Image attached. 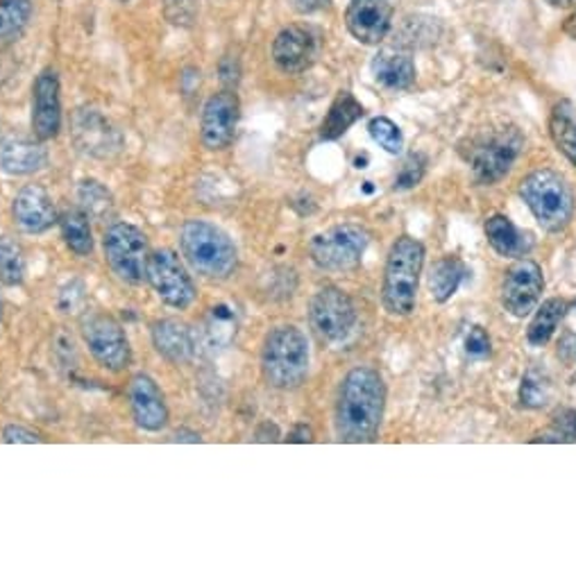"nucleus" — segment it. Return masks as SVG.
Masks as SVG:
<instances>
[{
    "mask_svg": "<svg viewBox=\"0 0 576 578\" xmlns=\"http://www.w3.org/2000/svg\"><path fill=\"white\" fill-rule=\"evenodd\" d=\"M386 386L372 368H355L340 384L336 401V436L343 443H372L384 418Z\"/></svg>",
    "mask_w": 576,
    "mask_h": 578,
    "instance_id": "obj_1",
    "label": "nucleus"
},
{
    "mask_svg": "<svg viewBox=\"0 0 576 578\" xmlns=\"http://www.w3.org/2000/svg\"><path fill=\"white\" fill-rule=\"evenodd\" d=\"M180 250L187 264L205 279H227L237 270L239 252L225 231L209 220H187L180 229Z\"/></svg>",
    "mask_w": 576,
    "mask_h": 578,
    "instance_id": "obj_2",
    "label": "nucleus"
},
{
    "mask_svg": "<svg viewBox=\"0 0 576 578\" xmlns=\"http://www.w3.org/2000/svg\"><path fill=\"white\" fill-rule=\"evenodd\" d=\"M424 266V248L411 237H401L393 243L384 270L382 302L391 315L405 317L416 309L420 273Z\"/></svg>",
    "mask_w": 576,
    "mask_h": 578,
    "instance_id": "obj_3",
    "label": "nucleus"
},
{
    "mask_svg": "<svg viewBox=\"0 0 576 578\" xmlns=\"http://www.w3.org/2000/svg\"><path fill=\"white\" fill-rule=\"evenodd\" d=\"M309 361V342L298 327L284 325L266 336L262 350V372L273 388H298L307 380Z\"/></svg>",
    "mask_w": 576,
    "mask_h": 578,
    "instance_id": "obj_4",
    "label": "nucleus"
},
{
    "mask_svg": "<svg viewBox=\"0 0 576 578\" xmlns=\"http://www.w3.org/2000/svg\"><path fill=\"white\" fill-rule=\"evenodd\" d=\"M520 195L547 231H561L569 225L574 214V195L561 172L540 168L527 176L520 184Z\"/></svg>",
    "mask_w": 576,
    "mask_h": 578,
    "instance_id": "obj_5",
    "label": "nucleus"
},
{
    "mask_svg": "<svg viewBox=\"0 0 576 578\" xmlns=\"http://www.w3.org/2000/svg\"><path fill=\"white\" fill-rule=\"evenodd\" d=\"M105 258L121 281L141 286L148 281L151 245L148 237L132 222H111L103 237Z\"/></svg>",
    "mask_w": 576,
    "mask_h": 578,
    "instance_id": "obj_6",
    "label": "nucleus"
},
{
    "mask_svg": "<svg viewBox=\"0 0 576 578\" xmlns=\"http://www.w3.org/2000/svg\"><path fill=\"white\" fill-rule=\"evenodd\" d=\"M370 234L359 225H336L315 234L309 243L311 262L321 270L340 273L361 264Z\"/></svg>",
    "mask_w": 576,
    "mask_h": 578,
    "instance_id": "obj_7",
    "label": "nucleus"
},
{
    "mask_svg": "<svg viewBox=\"0 0 576 578\" xmlns=\"http://www.w3.org/2000/svg\"><path fill=\"white\" fill-rule=\"evenodd\" d=\"M82 338L89 347L92 357L107 370L121 372L132 361L130 340L123 325L107 313H86L80 323Z\"/></svg>",
    "mask_w": 576,
    "mask_h": 578,
    "instance_id": "obj_8",
    "label": "nucleus"
},
{
    "mask_svg": "<svg viewBox=\"0 0 576 578\" xmlns=\"http://www.w3.org/2000/svg\"><path fill=\"white\" fill-rule=\"evenodd\" d=\"M148 284L157 298L170 309H189L195 302V284L187 273L180 256L172 250L151 252Z\"/></svg>",
    "mask_w": 576,
    "mask_h": 578,
    "instance_id": "obj_9",
    "label": "nucleus"
},
{
    "mask_svg": "<svg viewBox=\"0 0 576 578\" xmlns=\"http://www.w3.org/2000/svg\"><path fill=\"white\" fill-rule=\"evenodd\" d=\"M71 134L77 150L94 159L117 157L125 146L121 130L94 107H80L73 113Z\"/></svg>",
    "mask_w": 576,
    "mask_h": 578,
    "instance_id": "obj_10",
    "label": "nucleus"
},
{
    "mask_svg": "<svg viewBox=\"0 0 576 578\" xmlns=\"http://www.w3.org/2000/svg\"><path fill=\"white\" fill-rule=\"evenodd\" d=\"M309 321L313 332L327 342H340L348 338L357 323L352 300L336 286H325L313 296L309 304Z\"/></svg>",
    "mask_w": 576,
    "mask_h": 578,
    "instance_id": "obj_11",
    "label": "nucleus"
},
{
    "mask_svg": "<svg viewBox=\"0 0 576 578\" xmlns=\"http://www.w3.org/2000/svg\"><path fill=\"white\" fill-rule=\"evenodd\" d=\"M523 148V136L517 130H504L500 134L479 141L470 150V166L479 184L500 182Z\"/></svg>",
    "mask_w": 576,
    "mask_h": 578,
    "instance_id": "obj_12",
    "label": "nucleus"
},
{
    "mask_svg": "<svg viewBox=\"0 0 576 578\" xmlns=\"http://www.w3.org/2000/svg\"><path fill=\"white\" fill-rule=\"evenodd\" d=\"M241 119V100L232 89H223L207 98L200 116V139L207 150H225L235 141Z\"/></svg>",
    "mask_w": 576,
    "mask_h": 578,
    "instance_id": "obj_13",
    "label": "nucleus"
},
{
    "mask_svg": "<svg viewBox=\"0 0 576 578\" xmlns=\"http://www.w3.org/2000/svg\"><path fill=\"white\" fill-rule=\"evenodd\" d=\"M542 291H544V279L540 266L531 262V258H523V262L513 264L504 277L502 304L511 315L525 317L531 311H536Z\"/></svg>",
    "mask_w": 576,
    "mask_h": 578,
    "instance_id": "obj_14",
    "label": "nucleus"
},
{
    "mask_svg": "<svg viewBox=\"0 0 576 578\" xmlns=\"http://www.w3.org/2000/svg\"><path fill=\"white\" fill-rule=\"evenodd\" d=\"M62 86L57 71L44 69L33 84V132L50 141L62 130Z\"/></svg>",
    "mask_w": 576,
    "mask_h": 578,
    "instance_id": "obj_15",
    "label": "nucleus"
},
{
    "mask_svg": "<svg viewBox=\"0 0 576 578\" xmlns=\"http://www.w3.org/2000/svg\"><path fill=\"white\" fill-rule=\"evenodd\" d=\"M345 23H348V31L357 41L365 46H377L391 31V0H350L348 12H345Z\"/></svg>",
    "mask_w": 576,
    "mask_h": 578,
    "instance_id": "obj_16",
    "label": "nucleus"
},
{
    "mask_svg": "<svg viewBox=\"0 0 576 578\" xmlns=\"http://www.w3.org/2000/svg\"><path fill=\"white\" fill-rule=\"evenodd\" d=\"M319 52V44L311 31L302 25H288L273 41V62L286 75L307 71Z\"/></svg>",
    "mask_w": 576,
    "mask_h": 578,
    "instance_id": "obj_17",
    "label": "nucleus"
},
{
    "mask_svg": "<svg viewBox=\"0 0 576 578\" xmlns=\"http://www.w3.org/2000/svg\"><path fill=\"white\" fill-rule=\"evenodd\" d=\"M130 409L139 429L157 433L168 424V407L157 382L148 374H134L130 382Z\"/></svg>",
    "mask_w": 576,
    "mask_h": 578,
    "instance_id": "obj_18",
    "label": "nucleus"
},
{
    "mask_svg": "<svg viewBox=\"0 0 576 578\" xmlns=\"http://www.w3.org/2000/svg\"><path fill=\"white\" fill-rule=\"evenodd\" d=\"M12 216L25 234H44L55 222H60L52 197L39 184H27L16 193L12 202Z\"/></svg>",
    "mask_w": 576,
    "mask_h": 578,
    "instance_id": "obj_19",
    "label": "nucleus"
},
{
    "mask_svg": "<svg viewBox=\"0 0 576 578\" xmlns=\"http://www.w3.org/2000/svg\"><path fill=\"white\" fill-rule=\"evenodd\" d=\"M193 332H195L197 352L216 357L225 352L227 347H232L237 338V332H239L237 311L229 304H216L209 309L205 321L200 323V327Z\"/></svg>",
    "mask_w": 576,
    "mask_h": 578,
    "instance_id": "obj_20",
    "label": "nucleus"
},
{
    "mask_svg": "<svg viewBox=\"0 0 576 578\" xmlns=\"http://www.w3.org/2000/svg\"><path fill=\"white\" fill-rule=\"evenodd\" d=\"M155 350L170 363H189L197 354L195 332L176 317H164L151 329Z\"/></svg>",
    "mask_w": 576,
    "mask_h": 578,
    "instance_id": "obj_21",
    "label": "nucleus"
},
{
    "mask_svg": "<svg viewBox=\"0 0 576 578\" xmlns=\"http://www.w3.org/2000/svg\"><path fill=\"white\" fill-rule=\"evenodd\" d=\"M48 166V150L44 141L10 139L0 146V170L14 178L35 176Z\"/></svg>",
    "mask_w": 576,
    "mask_h": 578,
    "instance_id": "obj_22",
    "label": "nucleus"
},
{
    "mask_svg": "<svg viewBox=\"0 0 576 578\" xmlns=\"http://www.w3.org/2000/svg\"><path fill=\"white\" fill-rule=\"evenodd\" d=\"M372 73L380 84L386 86V89L393 92L409 89V86L416 82L413 57L405 50L386 48L372 60Z\"/></svg>",
    "mask_w": 576,
    "mask_h": 578,
    "instance_id": "obj_23",
    "label": "nucleus"
},
{
    "mask_svg": "<svg viewBox=\"0 0 576 578\" xmlns=\"http://www.w3.org/2000/svg\"><path fill=\"white\" fill-rule=\"evenodd\" d=\"M361 116H363V105L350 92H340L334 98L325 121L321 125V139L323 141L340 139L361 119Z\"/></svg>",
    "mask_w": 576,
    "mask_h": 578,
    "instance_id": "obj_24",
    "label": "nucleus"
},
{
    "mask_svg": "<svg viewBox=\"0 0 576 578\" xmlns=\"http://www.w3.org/2000/svg\"><path fill=\"white\" fill-rule=\"evenodd\" d=\"M33 0H0V50L14 46L33 19Z\"/></svg>",
    "mask_w": 576,
    "mask_h": 578,
    "instance_id": "obj_25",
    "label": "nucleus"
},
{
    "mask_svg": "<svg viewBox=\"0 0 576 578\" xmlns=\"http://www.w3.org/2000/svg\"><path fill=\"white\" fill-rule=\"evenodd\" d=\"M485 237L488 243L502 256H523L531 248L527 237H523V231L500 214L485 220Z\"/></svg>",
    "mask_w": 576,
    "mask_h": 578,
    "instance_id": "obj_26",
    "label": "nucleus"
},
{
    "mask_svg": "<svg viewBox=\"0 0 576 578\" xmlns=\"http://www.w3.org/2000/svg\"><path fill=\"white\" fill-rule=\"evenodd\" d=\"M466 275H468V268L464 262H460V258L456 256L441 258V262H436L429 273L431 298H434L436 302H447L458 291V286L466 279Z\"/></svg>",
    "mask_w": 576,
    "mask_h": 578,
    "instance_id": "obj_27",
    "label": "nucleus"
},
{
    "mask_svg": "<svg viewBox=\"0 0 576 578\" xmlns=\"http://www.w3.org/2000/svg\"><path fill=\"white\" fill-rule=\"evenodd\" d=\"M77 200L82 212L92 220L105 222L117 216V205H113V195L105 184L98 180H82L77 186Z\"/></svg>",
    "mask_w": 576,
    "mask_h": 578,
    "instance_id": "obj_28",
    "label": "nucleus"
},
{
    "mask_svg": "<svg viewBox=\"0 0 576 578\" xmlns=\"http://www.w3.org/2000/svg\"><path fill=\"white\" fill-rule=\"evenodd\" d=\"M60 229H62V239L71 252H75L77 256H89L94 252L89 216H86L82 209L64 212L60 216Z\"/></svg>",
    "mask_w": 576,
    "mask_h": 578,
    "instance_id": "obj_29",
    "label": "nucleus"
},
{
    "mask_svg": "<svg viewBox=\"0 0 576 578\" xmlns=\"http://www.w3.org/2000/svg\"><path fill=\"white\" fill-rule=\"evenodd\" d=\"M567 313V302L563 300H547L538 313L533 315V321L529 325V332H527V340L533 345V347H542L550 342V338L554 336L559 323L563 321V315Z\"/></svg>",
    "mask_w": 576,
    "mask_h": 578,
    "instance_id": "obj_30",
    "label": "nucleus"
},
{
    "mask_svg": "<svg viewBox=\"0 0 576 578\" xmlns=\"http://www.w3.org/2000/svg\"><path fill=\"white\" fill-rule=\"evenodd\" d=\"M550 134L556 143V148L576 166V119L569 103H561L554 107Z\"/></svg>",
    "mask_w": 576,
    "mask_h": 578,
    "instance_id": "obj_31",
    "label": "nucleus"
},
{
    "mask_svg": "<svg viewBox=\"0 0 576 578\" xmlns=\"http://www.w3.org/2000/svg\"><path fill=\"white\" fill-rule=\"evenodd\" d=\"M25 279V252L14 237H0V281L14 288Z\"/></svg>",
    "mask_w": 576,
    "mask_h": 578,
    "instance_id": "obj_32",
    "label": "nucleus"
},
{
    "mask_svg": "<svg viewBox=\"0 0 576 578\" xmlns=\"http://www.w3.org/2000/svg\"><path fill=\"white\" fill-rule=\"evenodd\" d=\"M368 132L372 141L380 143V146L391 155H399L401 148H405V136H401V130L391 119H386V116L372 119L368 123Z\"/></svg>",
    "mask_w": 576,
    "mask_h": 578,
    "instance_id": "obj_33",
    "label": "nucleus"
},
{
    "mask_svg": "<svg viewBox=\"0 0 576 578\" xmlns=\"http://www.w3.org/2000/svg\"><path fill=\"white\" fill-rule=\"evenodd\" d=\"M533 443H576V411L567 409L561 411L554 422L552 429L540 433V436L533 438Z\"/></svg>",
    "mask_w": 576,
    "mask_h": 578,
    "instance_id": "obj_34",
    "label": "nucleus"
},
{
    "mask_svg": "<svg viewBox=\"0 0 576 578\" xmlns=\"http://www.w3.org/2000/svg\"><path fill=\"white\" fill-rule=\"evenodd\" d=\"M84 302H86V286L82 279L67 281L60 288V293H57V309L67 315L80 313L84 309Z\"/></svg>",
    "mask_w": 576,
    "mask_h": 578,
    "instance_id": "obj_35",
    "label": "nucleus"
},
{
    "mask_svg": "<svg viewBox=\"0 0 576 578\" xmlns=\"http://www.w3.org/2000/svg\"><path fill=\"white\" fill-rule=\"evenodd\" d=\"M164 16L178 27H191L197 16V0H161Z\"/></svg>",
    "mask_w": 576,
    "mask_h": 578,
    "instance_id": "obj_36",
    "label": "nucleus"
},
{
    "mask_svg": "<svg viewBox=\"0 0 576 578\" xmlns=\"http://www.w3.org/2000/svg\"><path fill=\"white\" fill-rule=\"evenodd\" d=\"M424 176V159L420 155H409L407 161L401 164L397 178H395V189L405 191V189H413L416 184H420Z\"/></svg>",
    "mask_w": 576,
    "mask_h": 578,
    "instance_id": "obj_37",
    "label": "nucleus"
},
{
    "mask_svg": "<svg viewBox=\"0 0 576 578\" xmlns=\"http://www.w3.org/2000/svg\"><path fill=\"white\" fill-rule=\"evenodd\" d=\"M0 441H3L5 445H21V443H25V445H37V443H44V438L39 436V433L31 431V429H25L21 424L5 426L3 429V438H0Z\"/></svg>",
    "mask_w": 576,
    "mask_h": 578,
    "instance_id": "obj_38",
    "label": "nucleus"
},
{
    "mask_svg": "<svg viewBox=\"0 0 576 578\" xmlns=\"http://www.w3.org/2000/svg\"><path fill=\"white\" fill-rule=\"evenodd\" d=\"M466 352L475 359H483L491 354V338L481 329V327H472L468 338H466Z\"/></svg>",
    "mask_w": 576,
    "mask_h": 578,
    "instance_id": "obj_39",
    "label": "nucleus"
},
{
    "mask_svg": "<svg viewBox=\"0 0 576 578\" xmlns=\"http://www.w3.org/2000/svg\"><path fill=\"white\" fill-rule=\"evenodd\" d=\"M520 401L525 404L527 409H540L547 404V393L542 390V386L538 382L527 377V380H523V386H520Z\"/></svg>",
    "mask_w": 576,
    "mask_h": 578,
    "instance_id": "obj_40",
    "label": "nucleus"
},
{
    "mask_svg": "<svg viewBox=\"0 0 576 578\" xmlns=\"http://www.w3.org/2000/svg\"><path fill=\"white\" fill-rule=\"evenodd\" d=\"M254 441L256 443H277L279 441V429L273 422H264L259 426V431L254 433Z\"/></svg>",
    "mask_w": 576,
    "mask_h": 578,
    "instance_id": "obj_41",
    "label": "nucleus"
},
{
    "mask_svg": "<svg viewBox=\"0 0 576 578\" xmlns=\"http://www.w3.org/2000/svg\"><path fill=\"white\" fill-rule=\"evenodd\" d=\"M170 443H203V436H200L197 431H191V429H178L176 433L170 436Z\"/></svg>",
    "mask_w": 576,
    "mask_h": 578,
    "instance_id": "obj_42",
    "label": "nucleus"
},
{
    "mask_svg": "<svg viewBox=\"0 0 576 578\" xmlns=\"http://www.w3.org/2000/svg\"><path fill=\"white\" fill-rule=\"evenodd\" d=\"M296 3V10L302 12V14H313V12H319L323 8L329 5V0H293Z\"/></svg>",
    "mask_w": 576,
    "mask_h": 578,
    "instance_id": "obj_43",
    "label": "nucleus"
},
{
    "mask_svg": "<svg viewBox=\"0 0 576 578\" xmlns=\"http://www.w3.org/2000/svg\"><path fill=\"white\" fill-rule=\"evenodd\" d=\"M286 441H288V443H311V441H313V433H311V429H309L307 424H298V426L293 429L291 436H288Z\"/></svg>",
    "mask_w": 576,
    "mask_h": 578,
    "instance_id": "obj_44",
    "label": "nucleus"
},
{
    "mask_svg": "<svg viewBox=\"0 0 576 578\" xmlns=\"http://www.w3.org/2000/svg\"><path fill=\"white\" fill-rule=\"evenodd\" d=\"M563 33L576 41V10L563 21Z\"/></svg>",
    "mask_w": 576,
    "mask_h": 578,
    "instance_id": "obj_45",
    "label": "nucleus"
},
{
    "mask_svg": "<svg viewBox=\"0 0 576 578\" xmlns=\"http://www.w3.org/2000/svg\"><path fill=\"white\" fill-rule=\"evenodd\" d=\"M544 3H550L552 8H576V0H544Z\"/></svg>",
    "mask_w": 576,
    "mask_h": 578,
    "instance_id": "obj_46",
    "label": "nucleus"
},
{
    "mask_svg": "<svg viewBox=\"0 0 576 578\" xmlns=\"http://www.w3.org/2000/svg\"><path fill=\"white\" fill-rule=\"evenodd\" d=\"M0 317H3V302H0Z\"/></svg>",
    "mask_w": 576,
    "mask_h": 578,
    "instance_id": "obj_47",
    "label": "nucleus"
},
{
    "mask_svg": "<svg viewBox=\"0 0 576 578\" xmlns=\"http://www.w3.org/2000/svg\"><path fill=\"white\" fill-rule=\"evenodd\" d=\"M119 3H128V0H119Z\"/></svg>",
    "mask_w": 576,
    "mask_h": 578,
    "instance_id": "obj_48",
    "label": "nucleus"
}]
</instances>
